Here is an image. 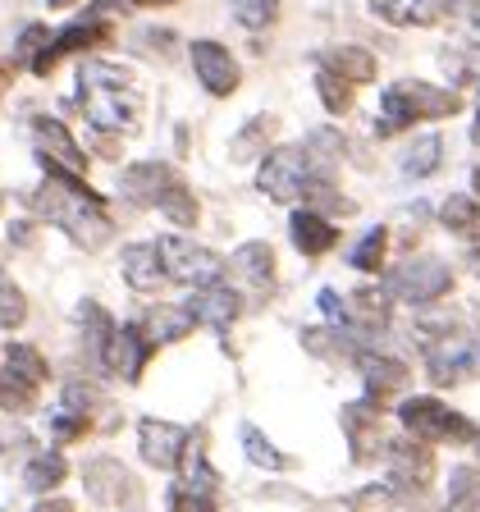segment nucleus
Masks as SVG:
<instances>
[{"mask_svg": "<svg viewBox=\"0 0 480 512\" xmlns=\"http://www.w3.org/2000/svg\"><path fill=\"white\" fill-rule=\"evenodd\" d=\"M37 165L46 170V179L32 188L28 206H32V220H51L60 234H69L83 252H96V247H106L115 238V224L106 215V202L87 188V179L78 174L60 170L51 160L37 156Z\"/></svg>", "mask_w": 480, "mask_h": 512, "instance_id": "nucleus-1", "label": "nucleus"}, {"mask_svg": "<svg viewBox=\"0 0 480 512\" xmlns=\"http://www.w3.org/2000/svg\"><path fill=\"white\" fill-rule=\"evenodd\" d=\"M78 106H83L87 128L106 138H128L142 128L147 101H142L133 69L115 60H83L78 64Z\"/></svg>", "mask_w": 480, "mask_h": 512, "instance_id": "nucleus-2", "label": "nucleus"}, {"mask_svg": "<svg viewBox=\"0 0 480 512\" xmlns=\"http://www.w3.org/2000/svg\"><path fill=\"white\" fill-rule=\"evenodd\" d=\"M458 110H462L458 87H439V83H426V78H398V83H389L380 96L375 138L430 124V119H448V115H458Z\"/></svg>", "mask_w": 480, "mask_h": 512, "instance_id": "nucleus-3", "label": "nucleus"}, {"mask_svg": "<svg viewBox=\"0 0 480 512\" xmlns=\"http://www.w3.org/2000/svg\"><path fill=\"white\" fill-rule=\"evenodd\" d=\"M334 179L330 165H320L316 156H311L307 142H298V147H275L261 156V174H256V188L266 192L270 202H307L316 188H325V183Z\"/></svg>", "mask_w": 480, "mask_h": 512, "instance_id": "nucleus-4", "label": "nucleus"}, {"mask_svg": "<svg viewBox=\"0 0 480 512\" xmlns=\"http://www.w3.org/2000/svg\"><path fill=\"white\" fill-rule=\"evenodd\" d=\"M426 375L448 389V384H467L480 375V334L458 330L453 320H426Z\"/></svg>", "mask_w": 480, "mask_h": 512, "instance_id": "nucleus-5", "label": "nucleus"}, {"mask_svg": "<svg viewBox=\"0 0 480 512\" xmlns=\"http://www.w3.org/2000/svg\"><path fill=\"white\" fill-rule=\"evenodd\" d=\"M398 426L403 435L421 439V444H471L476 439V426H471L462 412L444 403L435 394H412L398 403Z\"/></svg>", "mask_w": 480, "mask_h": 512, "instance_id": "nucleus-6", "label": "nucleus"}, {"mask_svg": "<svg viewBox=\"0 0 480 512\" xmlns=\"http://www.w3.org/2000/svg\"><path fill=\"white\" fill-rule=\"evenodd\" d=\"M453 288V266L435 252H412L403 256L389 279H384V293L394 302H407V307H430Z\"/></svg>", "mask_w": 480, "mask_h": 512, "instance_id": "nucleus-7", "label": "nucleus"}, {"mask_svg": "<svg viewBox=\"0 0 480 512\" xmlns=\"http://www.w3.org/2000/svg\"><path fill=\"white\" fill-rule=\"evenodd\" d=\"M156 247H160V266H165V275H170L174 284H188V288H211V284H220L224 261L211 252V247L192 243V238H179V234L160 238Z\"/></svg>", "mask_w": 480, "mask_h": 512, "instance_id": "nucleus-8", "label": "nucleus"}, {"mask_svg": "<svg viewBox=\"0 0 480 512\" xmlns=\"http://www.w3.org/2000/svg\"><path fill=\"white\" fill-rule=\"evenodd\" d=\"M192 444L188 426H174V421H160V416H142L138 421V453L147 467L156 471H179L183 453Z\"/></svg>", "mask_w": 480, "mask_h": 512, "instance_id": "nucleus-9", "label": "nucleus"}, {"mask_svg": "<svg viewBox=\"0 0 480 512\" xmlns=\"http://www.w3.org/2000/svg\"><path fill=\"white\" fill-rule=\"evenodd\" d=\"M83 490L101 508H119V503H138V480L124 471L115 458H92L83 462Z\"/></svg>", "mask_w": 480, "mask_h": 512, "instance_id": "nucleus-10", "label": "nucleus"}, {"mask_svg": "<svg viewBox=\"0 0 480 512\" xmlns=\"http://www.w3.org/2000/svg\"><path fill=\"white\" fill-rule=\"evenodd\" d=\"M188 60H192L197 83H202L211 96H229L238 83H243V69H238L234 51H229L224 42H192Z\"/></svg>", "mask_w": 480, "mask_h": 512, "instance_id": "nucleus-11", "label": "nucleus"}, {"mask_svg": "<svg viewBox=\"0 0 480 512\" xmlns=\"http://www.w3.org/2000/svg\"><path fill=\"white\" fill-rule=\"evenodd\" d=\"M151 352H156V343L147 339L142 325H115L110 348H106V375H119V380L138 384L142 371H147V362H151Z\"/></svg>", "mask_w": 480, "mask_h": 512, "instance_id": "nucleus-12", "label": "nucleus"}, {"mask_svg": "<svg viewBox=\"0 0 480 512\" xmlns=\"http://www.w3.org/2000/svg\"><path fill=\"white\" fill-rule=\"evenodd\" d=\"M384 462H389V480H394L398 490H426L430 476H435V458H430V444L421 439L403 435L398 444L384 448Z\"/></svg>", "mask_w": 480, "mask_h": 512, "instance_id": "nucleus-13", "label": "nucleus"}, {"mask_svg": "<svg viewBox=\"0 0 480 512\" xmlns=\"http://www.w3.org/2000/svg\"><path fill=\"white\" fill-rule=\"evenodd\" d=\"M32 133H37V156L60 165V170H69V174H78V179H87V151L69 138V128H64L60 119L32 115Z\"/></svg>", "mask_w": 480, "mask_h": 512, "instance_id": "nucleus-14", "label": "nucleus"}, {"mask_svg": "<svg viewBox=\"0 0 480 512\" xmlns=\"http://www.w3.org/2000/svg\"><path fill=\"white\" fill-rule=\"evenodd\" d=\"M183 307L192 311V320H197V325H211V330H229V325L243 316V298H238L234 288H224V284L192 288Z\"/></svg>", "mask_w": 480, "mask_h": 512, "instance_id": "nucleus-15", "label": "nucleus"}, {"mask_svg": "<svg viewBox=\"0 0 480 512\" xmlns=\"http://www.w3.org/2000/svg\"><path fill=\"white\" fill-rule=\"evenodd\" d=\"M174 183H179V174L170 165H160V160H138V165H128L119 174V192H124L128 202H142V206H156Z\"/></svg>", "mask_w": 480, "mask_h": 512, "instance_id": "nucleus-16", "label": "nucleus"}, {"mask_svg": "<svg viewBox=\"0 0 480 512\" xmlns=\"http://www.w3.org/2000/svg\"><path fill=\"white\" fill-rule=\"evenodd\" d=\"M119 275L133 293H160L165 288V266H160V247L156 243H128L119 256Z\"/></svg>", "mask_w": 480, "mask_h": 512, "instance_id": "nucleus-17", "label": "nucleus"}, {"mask_svg": "<svg viewBox=\"0 0 480 512\" xmlns=\"http://www.w3.org/2000/svg\"><path fill=\"white\" fill-rule=\"evenodd\" d=\"M288 234H293V247L302 256H325L330 247H339V229H334L330 215L311 211V206H298L288 215Z\"/></svg>", "mask_w": 480, "mask_h": 512, "instance_id": "nucleus-18", "label": "nucleus"}, {"mask_svg": "<svg viewBox=\"0 0 480 512\" xmlns=\"http://www.w3.org/2000/svg\"><path fill=\"white\" fill-rule=\"evenodd\" d=\"M343 430H348L352 458L366 462L375 448L384 444V435H380V403H371V398H362V403H348V407H343Z\"/></svg>", "mask_w": 480, "mask_h": 512, "instance_id": "nucleus-19", "label": "nucleus"}, {"mask_svg": "<svg viewBox=\"0 0 480 512\" xmlns=\"http://www.w3.org/2000/svg\"><path fill=\"white\" fill-rule=\"evenodd\" d=\"M357 371H362V380H366V398L371 403H384L389 394H398L407 384V366L398 362V357H389V352H362L357 357Z\"/></svg>", "mask_w": 480, "mask_h": 512, "instance_id": "nucleus-20", "label": "nucleus"}, {"mask_svg": "<svg viewBox=\"0 0 480 512\" xmlns=\"http://www.w3.org/2000/svg\"><path fill=\"white\" fill-rule=\"evenodd\" d=\"M375 19L394 23V28H430L448 14V0H366Z\"/></svg>", "mask_w": 480, "mask_h": 512, "instance_id": "nucleus-21", "label": "nucleus"}, {"mask_svg": "<svg viewBox=\"0 0 480 512\" xmlns=\"http://www.w3.org/2000/svg\"><path fill=\"white\" fill-rule=\"evenodd\" d=\"M224 270L238 279V284H247V288H270L275 284V252H270L266 243H243L229 261H224Z\"/></svg>", "mask_w": 480, "mask_h": 512, "instance_id": "nucleus-22", "label": "nucleus"}, {"mask_svg": "<svg viewBox=\"0 0 480 512\" xmlns=\"http://www.w3.org/2000/svg\"><path fill=\"white\" fill-rule=\"evenodd\" d=\"M142 330H147V339L156 343V348H165V343L188 339V334L197 330V320H192L188 307H170V302H160V307H151L147 316H142Z\"/></svg>", "mask_w": 480, "mask_h": 512, "instance_id": "nucleus-23", "label": "nucleus"}, {"mask_svg": "<svg viewBox=\"0 0 480 512\" xmlns=\"http://www.w3.org/2000/svg\"><path fill=\"white\" fill-rule=\"evenodd\" d=\"M64 476H69V462H64L60 448H42V453H32L28 467H23V490L46 499L51 490H60Z\"/></svg>", "mask_w": 480, "mask_h": 512, "instance_id": "nucleus-24", "label": "nucleus"}, {"mask_svg": "<svg viewBox=\"0 0 480 512\" xmlns=\"http://www.w3.org/2000/svg\"><path fill=\"white\" fill-rule=\"evenodd\" d=\"M320 69L339 74L343 83H371V78L380 74V60H375L366 46H334V51L320 60Z\"/></svg>", "mask_w": 480, "mask_h": 512, "instance_id": "nucleus-25", "label": "nucleus"}, {"mask_svg": "<svg viewBox=\"0 0 480 512\" xmlns=\"http://www.w3.org/2000/svg\"><path fill=\"white\" fill-rule=\"evenodd\" d=\"M0 371L19 375V380L37 384V389H46V380H51V362H46L42 348H32V343H5V352H0Z\"/></svg>", "mask_w": 480, "mask_h": 512, "instance_id": "nucleus-26", "label": "nucleus"}, {"mask_svg": "<svg viewBox=\"0 0 480 512\" xmlns=\"http://www.w3.org/2000/svg\"><path fill=\"white\" fill-rule=\"evenodd\" d=\"M439 165H444V138L439 133H421V138H412V147L403 151V179H430V174H439Z\"/></svg>", "mask_w": 480, "mask_h": 512, "instance_id": "nucleus-27", "label": "nucleus"}, {"mask_svg": "<svg viewBox=\"0 0 480 512\" xmlns=\"http://www.w3.org/2000/svg\"><path fill=\"white\" fill-rule=\"evenodd\" d=\"M179 485L192 494H206V499H215V490H220V476H215V467L206 462L202 444H188V453H183L179 462Z\"/></svg>", "mask_w": 480, "mask_h": 512, "instance_id": "nucleus-28", "label": "nucleus"}, {"mask_svg": "<svg viewBox=\"0 0 480 512\" xmlns=\"http://www.w3.org/2000/svg\"><path fill=\"white\" fill-rule=\"evenodd\" d=\"M384 252H389V229H384V224H375L371 234L357 238V247L348 252V266L362 270V275H380Z\"/></svg>", "mask_w": 480, "mask_h": 512, "instance_id": "nucleus-29", "label": "nucleus"}, {"mask_svg": "<svg viewBox=\"0 0 480 512\" xmlns=\"http://www.w3.org/2000/svg\"><path fill=\"white\" fill-rule=\"evenodd\" d=\"M444 512H480V467H453Z\"/></svg>", "mask_w": 480, "mask_h": 512, "instance_id": "nucleus-30", "label": "nucleus"}, {"mask_svg": "<svg viewBox=\"0 0 480 512\" xmlns=\"http://www.w3.org/2000/svg\"><path fill=\"white\" fill-rule=\"evenodd\" d=\"M87 430H92V416L87 412H74V407H64V403H55L51 412H46V435H51V444H74Z\"/></svg>", "mask_w": 480, "mask_h": 512, "instance_id": "nucleus-31", "label": "nucleus"}, {"mask_svg": "<svg viewBox=\"0 0 480 512\" xmlns=\"http://www.w3.org/2000/svg\"><path fill=\"white\" fill-rule=\"evenodd\" d=\"M439 220H444V229H453V234L471 238L480 229V206L476 197H467V192H453V197H444V211H439Z\"/></svg>", "mask_w": 480, "mask_h": 512, "instance_id": "nucleus-32", "label": "nucleus"}, {"mask_svg": "<svg viewBox=\"0 0 480 512\" xmlns=\"http://www.w3.org/2000/svg\"><path fill=\"white\" fill-rule=\"evenodd\" d=\"M156 211L165 215L170 224H179V229H192V224H197V215H202V206H197V197L188 192V183L179 179V183H174V188L156 202Z\"/></svg>", "mask_w": 480, "mask_h": 512, "instance_id": "nucleus-33", "label": "nucleus"}, {"mask_svg": "<svg viewBox=\"0 0 480 512\" xmlns=\"http://www.w3.org/2000/svg\"><path fill=\"white\" fill-rule=\"evenodd\" d=\"M243 453H247V462L261 471H288V458L256 426H243Z\"/></svg>", "mask_w": 480, "mask_h": 512, "instance_id": "nucleus-34", "label": "nucleus"}, {"mask_svg": "<svg viewBox=\"0 0 480 512\" xmlns=\"http://www.w3.org/2000/svg\"><path fill=\"white\" fill-rule=\"evenodd\" d=\"M270 133H275V115H256L247 119L243 128H238V142H234V160H252L256 151L270 142Z\"/></svg>", "mask_w": 480, "mask_h": 512, "instance_id": "nucleus-35", "label": "nucleus"}, {"mask_svg": "<svg viewBox=\"0 0 480 512\" xmlns=\"http://www.w3.org/2000/svg\"><path fill=\"white\" fill-rule=\"evenodd\" d=\"M28 320V298L5 270H0V330H19Z\"/></svg>", "mask_w": 480, "mask_h": 512, "instance_id": "nucleus-36", "label": "nucleus"}, {"mask_svg": "<svg viewBox=\"0 0 480 512\" xmlns=\"http://www.w3.org/2000/svg\"><path fill=\"white\" fill-rule=\"evenodd\" d=\"M316 96L325 101L330 115H348L352 110V83H343V78L330 74V69H316Z\"/></svg>", "mask_w": 480, "mask_h": 512, "instance_id": "nucleus-37", "label": "nucleus"}, {"mask_svg": "<svg viewBox=\"0 0 480 512\" xmlns=\"http://www.w3.org/2000/svg\"><path fill=\"white\" fill-rule=\"evenodd\" d=\"M279 14V0H234V19L247 32H266Z\"/></svg>", "mask_w": 480, "mask_h": 512, "instance_id": "nucleus-38", "label": "nucleus"}, {"mask_svg": "<svg viewBox=\"0 0 480 512\" xmlns=\"http://www.w3.org/2000/svg\"><path fill=\"white\" fill-rule=\"evenodd\" d=\"M165 503H170V512H220V508H215V499H206V494H192V490H183V485H174Z\"/></svg>", "mask_w": 480, "mask_h": 512, "instance_id": "nucleus-39", "label": "nucleus"}, {"mask_svg": "<svg viewBox=\"0 0 480 512\" xmlns=\"http://www.w3.org/2000/svg\"><path fill=\"white\" fill-rule=\"evenodd\" d=\"M32 234H37V220H14L10 229H5V238H10L14 247H28V243H32Z\"/></svg>", "mask_w": 480, "mask_h": 512, "instance_id": "nucleus-40", "label": "nucleus"}, {"mask_svg": "<svg viewBox=\"0 0 480 512\" xmlns=\"http://www.w3.org/2000/svg\"><path fill=\"white\" fill-rule=\"evenodd\" d=\"M28 512H74V503L60 499V494H46V499H42V503H32Z\"/></svg>", "mask_w": 480, "mask_h": 512, "instance_id": "nucleus-41", "label": "nucleus"}, {"mask_svg": "<svg viewBox=\"0 0 480 512\" xmlns=\"http://www.w3.org/2000/svg\"><path fill=\"white\" fill-rule=\"evenodd\" d=\"M467 19H471V28L480 32V0H467Z\"/></svg>", "mask_w": 480, "mask_h": 512, "instance_id": "nucleus-42", "label": "nucleus"}, {"mask_svg": "<svg viewBox=\"0 0 480 512\" xmlns=\"http://www.w3.org/2000/svg\"><path fill=\"white\" fill-rule=\"evenodd\" d=\"M471 188H476V197H480V170H471Z\"/></svg>", "mask_w": 480, "mask_h": 512, "instance_id": "nucleus-43", "label": "nucleus"}, {"mask_svg": "<svg viewBox=\"0 0 480 512\" xmlns=\"http://www.w3.org/2000/svg\"><path fill=\"white\" fill-rule=\"evenodd\" d=\"M471 142H480V115H476V128H471Z\"/></svg>", "mask_w": 480, "mask_h": 512, "instance_id": "nucleus-44", "label": "nucleus"}, {"mask_svg": "<svg viewBox=\"0 0 480 512\" xmlns=\"http://www.w3.org/2000/svg\"><path fill=\"white\" fill-rule=\"evenodd\" d=\"M471 448H476V462H480V430H476V439H471Z\"/></svg>", "mask_w": 480, "mask_h": 512, "instance_id": "nucleus-45", "label": "nucleus"}, {"mask_svg": "<svg viewBox=\"0 0 480 512\" xmlns=\"http://www.w3.org/2000/svg\"><path fill=\"white\" fill-rule=\"evenodd\" d=\"M64 5H69V0H51V10H64Z\"/></svg>", "mask_w": 480, "mask_h": 512, "instance_id": "nucleus-46", "label": "nucleus"}, {"mask_svg": "<svg viewBox=\"0 0 480 512\" xmlns=\"http://www.w3.org/2000/svg\"><path fill=\"white\" fill-rule=\"evenodd\" d=\"M0 206H5V197H0Z\"/></svg>", "mask_w": 480, "mask_h": 512, "instance_id": "nucleus-47", "label": "nucleus"}]
</instances>
